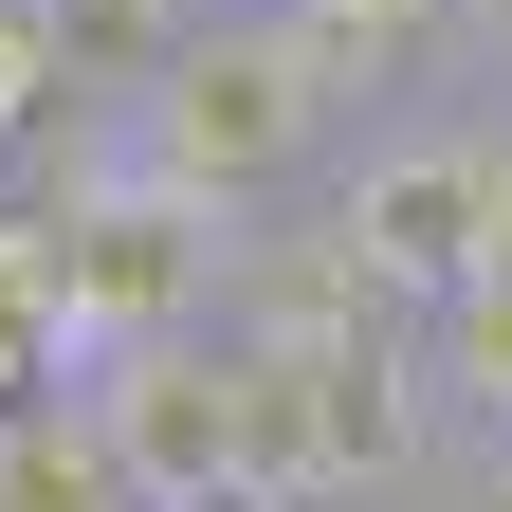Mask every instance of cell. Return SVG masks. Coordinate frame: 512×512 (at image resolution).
<instances>
[{"label":"cell","instance_id":"1","mask_svg":"<svg viewBox=\"0 0 512 512\" xmlns=\"http://www.w3.org/2000/svg\"><path fill=\"white\" fill-rule=\"evenodd\" d=\"M110 128H128L165 183H202L220 220H256V202H311V183H330V147H348V128L311 110V74H293L275 0H202V19H183V55H165V74L128 92Z\"/></svg>","mask_w":512,"mask_h":512},{"label":"cell","instance_id":"2","mask_svg":"<svg viewBox=\"0 0 512 512\" xmlns=\"http://www.w3.org/2000/svg\"><path fill=\"white\" fill-rule=\"evenodd\" d=\"M311 202H330V238H348L403 311H439V293L476 275V110H366Z\"/></svg>","mask_w":512,"mask_h":512},{"label":"cell","instance_id":"3","mask_svg":"<svg viewBox=\"0 0 512 512\" xmlns=\"http://www.w3.org/2000/svg\"><path fill=\"white\" fill-rule=\"evenodd\" d=\"M92 421H110V458H128V494H147V512L256 494V439H238V330H220V311H202V330H147V348H110Z\"/></svg>","mask_w":512,"mask_h":512},{"label":"cell","instance_id":"4","mask_svg":"<svg viewBox=\"0 0 512 512\" xmlns=\"http://www.w3.org/2000/svg\"><path fill=\"white\" fill-rule=\"evenodd\" d=\"M0 512H147V494H128L92 403H37V421H0Z\"/></svg>","mask_w":512,"mask_h":512},{"label":"cell","instance_id":"5","mask_svg":"<svg viewBox=\"0 0 512 512\" xmlns=\"http://www.w3.org/2000/svg\"><path fill=\"white\" fill-rule=\"evenodd\" d=\"M183 19H202V0H37V37H55V74H74L92 110H128L183 55Z\"/></svg>","mask_w":512,"mask_h":512},{"label":"cell","instance_id":"6","mask_svg":"<svg viewBox=\"0 0 512 512\" xmlns=\"http://www.w3.org/2000/svg\"><path fill=\"white\" fill-rule=\"evenodd\" d=\"M421 366H439V421H476V439H512V275H458L421 311Z\"/></svg>","mask_w":512,"mask_h":512},{"label":"cell","instance_id":"7","mask_svg":"<svg viewBox=\"0 0 512 512\" xmlns=\"http://www.w3.org/2000/svg\"><path fill=\"white\" fill-rule=\"evenodd\" d=\"M92 92L55 74V37H37V0H0V183H55V128H74Z\"/></svg>","mask_w":512,"mask_h":512},{"label":"cell","instance_id":"8","mask_svg":"<svg viewBox=\"0 0 512 512\" xmlns=\"http://www.w3.org/2000/svg\"><path fill=\"white\" fill-rule=\"evenodd\" d=\"M55 403V366H37V330H19V311H0V421H37Z\"/></svg>","mask_w":512,"mask_h":512},{"label":"cell","instance_id":"9","mask_svg":"<svg viewBox=\"0 0 512 512\" xmlns=\"http://www.w3.org/2000/svg\"><path fill=\"white\" fill-rule=\"evenodd\" d=\"M202 512H330V494H293V476H256V494H202Z\"/></svg>","mask_w":512,"mask_h":512},{"label":"cell","instance_id":"10","mask_svg":"<svg viewBox=\"0 0 512 512\" xmlns=\"http://www.w3.org/2000/svg\"><path fill=\"white\" fill-rule=\"evenodd\" d=\"M494 512H512V439H494Z\"/></svg>","mask_w":512,"mask_h":512}]
</instances>
